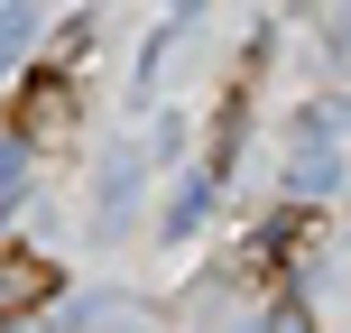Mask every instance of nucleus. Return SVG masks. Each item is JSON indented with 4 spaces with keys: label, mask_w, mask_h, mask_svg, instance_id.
<instances>
[{
    "label": "nucleus",
    "mask_w": 351,
    "mask_h": 333,
    "mask_svg": "<svg viewBox=\"0 0 351 333\" xmlns=\"http://www.w3.org/2000/svg\"><path fill=\"white\" fill-rule=\"evenodd\" d=\"M47 297H56V260H37V250L0 241V333H10V324H28Z\"/></svg>",
    "instance_id": "1"
},
{
    "label": "nucleus",
    "mask_w": 351,
    "mask_h": 333,
    "mask_svg": "<svg viewBox=\"0 0 351 333\" xmlns=\"http://www.w3.org/2000/svg\"><path fill=\"white\" fill-rule=\"evenodd\" d=\"M65 121H74V84H65L56 65H37L28 93H19V111H10V130L37 148V139H65Z\"/></svg>",
    "instance_id": "2"
},
{
    "label": "nucleus",
    "mask_w": 351,
    "mask_h": 333,
    "mask_svg": "<svg viewBox=\"0 0 351 333\" xmlns=\"http://www.w3.org/2000/svg\"><path fill=\"white\" fill-rule=\"evenodd\" d=\"M130 194H139V158L121 148V158L102 167V185H93V222H121V213H130Z\"/></svg>",
    "instance_id": "3"
},
{
    "label": "nucleus",
    "mask_w": 351,
    "mask_h": 333,
    "mask_svg": "<svg viewBox=\"0 0 351 333\" xmlns=\"http://www.w3.org/2000/svg\"><path fill=\"white\" fill-rule=\"evenodd\" d=\"M28 37H37V0H0V65H10Z\"/></svg>",
    "instance_id": "4"
},
{
    "label": "nucleus",
    "mask_w": 351,
    "mask_h": 333,
    "mask_svg": "<svg viewBox=\"0 0 351 333\" xmlns=\"http://www.w3.org/2000/svg\"><path fill=\"white\" fill-rule=\"evenodd\" d=\"M268 333H315V306H305V297H278V306H268Z\"/></svg>",
    "instance_id": "5"
}]
</instances>
